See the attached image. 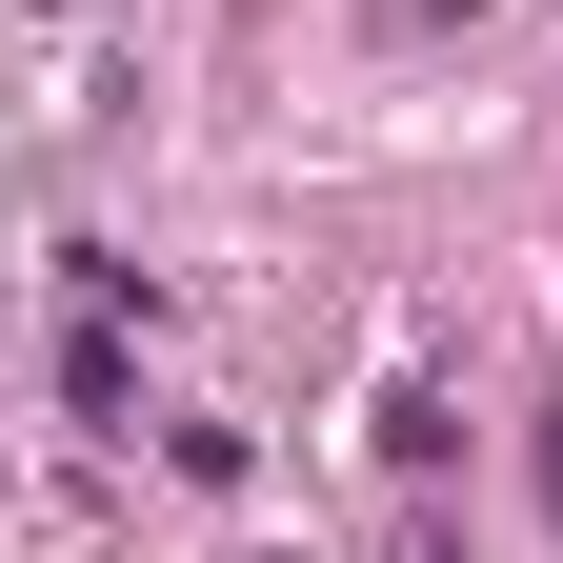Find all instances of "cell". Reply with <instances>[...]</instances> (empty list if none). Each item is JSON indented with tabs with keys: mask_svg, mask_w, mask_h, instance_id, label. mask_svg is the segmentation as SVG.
<instances>
[{
	"mask_svg": "<svg viewBox=\"0 0 563 563\" xmlns=\"http://www.w3.org/2000/svg\"><path fill=\"white\" fill-rule=\"evenodd\" d=\"M483 21V0H383V41H463Z\"/></svg>",
	"mask_w": 563,
	"mask_h": 563,
	"instance_id": "1",
	"label": "cell"
}]
</instances>
